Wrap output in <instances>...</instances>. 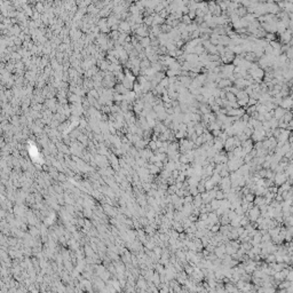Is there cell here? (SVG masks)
Listing matches in <instances>:
<instances>
[{
    "instance_id": "1",
    "label": "cell",
    "mask_w": 293,
    "mask_h": 293,
    "mask_svg": "<svg viewBox=\"0 0 293 293\" xmlns=\"http://www.w3.org/2000/svg\"><path fill=\"white\" fill-rule=\"evenodd\" d=\"M247 216H249L250 221L252 222H255L256 220L261 216V211H260V207L259 206H253L247 213H245Z\"/></svg>"
},
{
    "instance_id": "9",
    "label": "cell",
    "mask_w": 293,
    "mask_h": 293,
    "mask_svg": "<svg viewBox=\"0 0 293 293\" xmlns=\"http://www.w3.org/2000/svg\"><path fill=\"white\" fill-rule=\"evenodd\" d=\"M282 39H283L284 43H289V41L291 40V32H290V31L285 32V33L283 35V38H282Z\"/></svg>"
},
{
    "instance_id": "5",
    "label": "cell",
    "mask_w": 293,
    "mask_h": 293,
    "mask_svg": "<svg viewBox=\"0 0 293 293\" xmlns=\"http://www.w3.org/2000/svg\"><path fill=\"white\" fill-rule=\"evenodd\" d=\"M253 204L255 206H259V207L261 205H264V204H267V203H266V197H264V196H256V197L254 198Z\"/></svg>"
},
{
    "instance_id": "7",
    "label": "cell",
    "mask_w": 293,
    "mask_h": 293,
    "mask_svg": "<svg viewBox=\"0 0 293 293\" xmlns=\"http://www.w3.org/2000/svg\"><path fill=\"white\" fill-rule=\"evenodd\" d=\"M292 104H293V101L291 99H285V100H283V102H280V105H282L284 109H290V108H292Z\"/></svg>"
},
{
    "instance_id": "3",
    "label": "cell",
    "mask_w": 293,
    "mask_h": 293,
    "mask_svg": "<svg viewBox=\"0 0 293 293\" xmlns=\"http://www.w3.org/2000/svg\"><path fill=\"white\" fill-rule=\"evenodd\" d=\"M289 138H290V132L287 130H279V134L276 139L278 142H286Z\"/></svg>"
},
{
    "instance_id": "8",
    "label": "cell",
    "mask_w": 293,
    "mask_h": 293,
    "mask_svg": "<svg viewBox=\"0 0 293 293\" xmlns=\"http://www.w3.org/2000/svg\"><path fill=\"white\" fill-rule=\"evenodd\" d=\"M284 115H285V110L284 109L278 108V109L275 110V118H276V119H283Z\"/></svg>"
},
{
    "instance_id": "12",
    "label": "cell",
    "mask_w": 293,
    "mask_h": 293,
    "mask_svg": "<svg viewBox=\"0 0 293 293\" xmlns=\"http://www.w3.org/2000/svg\"><path fill=\"white\" fill-rule=\"evenodd\" d=\"M286 279H287V280H290V282H292L293 280V269H290L289 274H287V276H286Z\"/></svg>"
},
{
    "instance_id": "10",
    "label": "cell",
    "mask_w": 293,
    "mask_h": 293,
    "mask_svg": "<svg viewBox=\"0 0 293 293\" xmlns=\"http://www.w3.org/2000/svg\"><path fill=\"white\" fill-rule=\"evenodd\" d=\"M225 197H226V195H225L223 191L216 190V195H215V198H216V199H220V200H221V199H225Z\"/></svg>"
},
{
    "instance_id": "2",
    "label": "cell",
    "mask_w": 293,
    "mask_h": 293,
    "mask_svg": "<svg viewBox=\"0 0 293 293\" xmlns=\"http://www.w3.org/2000/svg\"><path fill=\"white\" fill-rule=\"evenodd\" d=\"M287 180H289V175L286 174L285 172H278V173H276L275 176H274V182H275V184H277V186H282Z\"/></svg>"
},
{
    "instance_id": "4",
    "label": "cell",
    "mask_w": 293,
    "mask_h": 293,
    "mask_svg": "<svg viewBox=\"0 0 293 293\" xmlns=\"http://www.w3.org/2000/svg\"><path fill=\"white\" fill-rule=\"evenodd\" d=\"M214 253L216 254V256L219 258V259H223L225 258V255L227 254L226 253V246L225 245H218L216 247H215V250H214Z\"/></svg>"
},
{
    "instance_id": "6",
    "label": "cell",
    "mask_w": 293,
    "mask_h": 293,
    "mask_svg": "<svg viewBox=\"0 0 293 293\" xmlns=\"http://www.w3.org/2000/svg\"><path fill=\"white\" fill-rule=\"evenodd\" d=\"M221 202H222V199L220 200V199H216V198H214L212 202H211V206H212V211H216L218 208L221 207Z\"/></svg>"
},
{
    "instance_id": "11",
    "label": "cell",
    "mask_w": 293,
    "mask_h": 293,
    "mask_svg": "<svg viewBox=\"0 0 293 293\" xmlns=\"http://www.w3.org/2000/svg\"><path fill=\"white\" fill-rule=\"evenodd\" d=\"M254 196L252 195V194H247V195H245V200H247V202H251V203H253L254 202Z\"/></svg>"
},
{
    "instance_id": "13",
    "label": "cell",
    "mask_w": 293,
    "mask_h": 293,
    "mask_svg": "<svg viewBox=\"0 0 293 293\" xmlns=\"http://www.w3.org/2000/svg\"><path fill=\"white\" fill-rule=\"evenodd\" d=\"M183 136H184V132H183V131H180V132L176 133V138H177V139H181Z\"/></svg>"
}]
</instances>
